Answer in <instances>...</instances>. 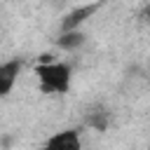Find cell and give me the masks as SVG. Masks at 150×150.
I'll return each instance as SVG.
<instances>
[{"label":"cell","mask_w":150,"mask_h":150,"mask_svg":"<svg viewBox=\"0 0 150 150\" xmlns=\"http://www.w3.org/2000/svg\"><path fill=\"white\" fill-rule=\"evenodd\" d=\"M45 145L49 150H77L82 143H80L77 129H66V131H59L56 136H52Z\"/></svg>","instance_id":"cell-3"},{"label":"cell","mask_w":150,"mask_h":150,"mask_svg":"<svg viewBox=\"0 0 150 150\" xmlns=\"http://www.w3.org/2000/svg\"><path fill=\"white\" fill-rule=\"evenodd\" d=\"M84 33L80 30V28H75V30H63L61 35H59V40H56V45L61 47V49H66V52H75V49H80L82 45H84Z\"/></svg>","instance_id":"cell-6"},{"label":"cell","mask_w":150,"mask_h":150,"mask_svg":"<svg viewBox=\"0 0 150 150\" xmlns=\"http://www.w3.org/2000/svg\"><path fill=\"white\" fill-rule=\"evenodd\" d=\"M141 21H143V23H150V5L143 7V12H141Z\"/></svg>","instance_id":"cell-7"},{"label":"cell","mask_w":150,"mask_h":150,"mask_svg":"<svg viewBox=\"0 0 150 150\" xmlns=\"http://www.w3.org/2000/svg\"><path fill=\"white\" fill-rule=\"evenodd\" d=\"M19 70H21V61H19V59L5 61V63L0 66V94H2V96H7L9 89L14 87Z\"/></svg>","instance_id":"cell-4"},{"label":"cell","mask_w":150,"mask_h":150,"mask_svg":"<svg viewBox=\"0 0 150 150\" xmlns=\"http://www.w3.org/2000/svg\"><path fill=\"white\" fill-rule=\"evenodd\" d=\"M87 127H91L94 131H105L108 124H110V112L103 108V105H94L89 112H87Z\"/></svg>","instance_id":"cell-5"},{"label":"cell","mask_w":150,"mask_h":150,"mask_svg":"<svg viewBox=\"0 0 150 150\" xmlns=\"http://www.w3.org/2000/svg\"><path fill=\"white\" fill-rule=\"evenodd\" d=\"M35 75H38L40 89L45 94H66L70 87V66L63 61L40 63L35 68Z\"/></svg>","instance_id":"cell-1"},{"label":"cell","mask_w":150,"mask_h":150,"mask_svg":"<svg viewBox=\"0 0 150 150\" xmlns=\"http://www.w3.org/2000/svg\"><path fill=\"white\" fill-rule=\"evenodd\" d=\"M98 9V2H94V5H82V7H75L73 12H68L63 19H61V30H75V28H80L94 12Z\"/></svg>","instance_id":"cell-2"}]
</instances>
